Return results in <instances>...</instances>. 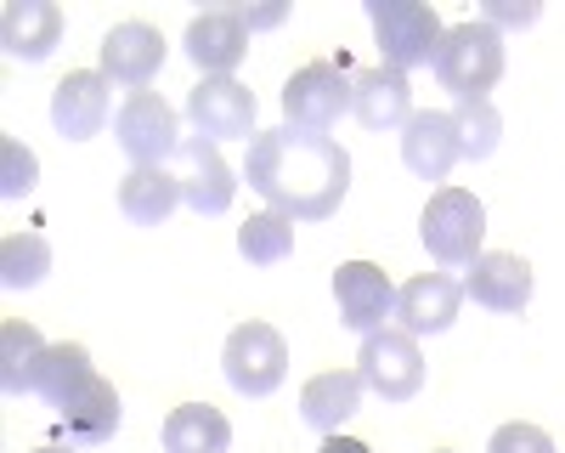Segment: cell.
I'll return each mask as SVG.
<instances>
[{
  "mask_svg": "<svg viewBox=\"0 0 565 453\" xmlns=\"http://www.w3.org/2000/svg\"><path fill=\"white\" fill-rule=\"evenodd\" d=\"M317 453H373V447H367V442H356V436H340V431H334V436H322V447H317Z\"/></svg>",
  "mask_w": 565,
  "mask_h": 453,
  "instance_id": "cell-33",
  "label": "cell"
},
{
  "mask_svg": "<svg viewBox=\"0 0 565 453\" xmlns=\"http://www.w3.org/2000/svg\"><path fill=\"white\" fill-rule=\"evenodd\" d=\"M57 420H63V431H68L74 447H103V442H114L125 408H119V391H114L103 375H90V380L68 397V408H63Z\"/></svg>",
  "mask_w": 565,
  "mask_h": 453,
  "instance_id": "cell-20",
  "label": "cell"
},
{
  "mask_svg": "<svg viewBox=\"0 0 565 453\" xmlns=\"http://www.w3.org/2000/svg\"><path fill=\"white\" fill-rule=\"evenodd\" d=\"M362 402V375L356 369H322L300 386V420L322 436H334Z\"/></svg>",
  "mask_w": 565,
  "mask_h": 453,
  "instance_id": "cell-21",
  "label": "cell"
},
{
  "mask_svg": "<svg viewBox=\"0 0 565 453\" xmlns=\"http://www.w3.org/2000/svg\"><path fill=\"white\" fill-rule=\"evenodd\" d=\"M452 130H458V154L463 159H487L503 136V119L492 103H458L452 108Z\"/></svg>",
  "mask_w": 565,
  "mask_h": 453,
  "instance_id": "cell-28",
  "label": "cell"
},
{
  "mask_svg": "<svg viewBox=\"0 0 565 453\" xmlns=\"http://www.w3.org/2000/svg\"><path fill=\"white\" fill-rule=\"evenodd\" d=\"M34 453H68V447H34Z\"/></svg>",
  "mask_w": 565,
  "mask_h": 453,
  "instance_id": "cell-34",
  "label": "cell"
},
{
  "mask_svg": "<svg viewBox=\"0 0 565 453\" xmlns=\"http://www.w3.org/2000/svg\"><path fill=\"white\" fill-rule=\"evenodd\" d=\"M175 181H181V199L193 204L199 215H221L232 199H238V181H232V165L221 159V148L210 136H181L175 148Z\"/></svg>",
  "mask_w": 565,
  "mask_h": 453,
  "instance_id": "cell-11",
  "label": "cell"
},
{
  "mask_svg": "<svg viewBox=\"0 0 565 453\" xmlns=\"http://www.w3.org/2000/svg\"><path fill=\"white\" fill-rule=\"evenodd\" d=\"M63 40V7L52 0H12L7 18H0V45L7 57H23V63H45Z\"/></svg>",
  "mask_w": 565,
  "mask_h": 453,
  "instance_id": "cell-19",
  "label": "cell"
},
{
  "mask_svg": "<svg viewBox=\"0 0 565 453\" xmlns=\"http://www.w3.org/2000/svg\"><path fill=\"white\" fill-rule=\"evenodd\" d=\"M45 346L34 324H23V317H7V329H0V386H7V397H29L34 380H40V362H45Z\"/></svg>",
  "mask_w": 565,
  "mask_h": 453,
  "instance_id": "cell-24",
  "label": "cell"
},
{
  "mask_svg": "<svg viewBox=\"0 0 565 453\" xmlns=\"http://www.w3.org/2000/svg\"><path fill=\"white\" fill-rule=\"evenodd\" d=\"M436 453H452V447H436Z\"/></svg>",
  "mask_w": 565,
  "mask_h": 453,
  "instance_id": "cell-35",
  "label": "cell"
},
{
  "mask_svg": "<svg viewBox=\"0 0 565 453\" xmlns=\"http://www.w3.org/2000/svg\"><path fill=\"white\" fill-rule=\"evenodd\" d=\"M487 23L492 29H526V23H537V0H521V7H514V0H492V7H487Z\"/></svg>",
  "mask_w": 565,
  "mask_h": 453,
  "instance_id": "cell-31",
  "label": "cell"
},
{
  "mask_svg": "<svg viewBox=\"0 0 565 453\" xmlns=\"http://www.w3.org/2000/svg\"><path fill=\"white\" fill-rule=\"evenodd\" d=\"M175 204H186V199H181L175 170H164V165L130 170V176L119 181V210H125V221H136V227H159V221H170Z\"/></svg>",
  "mask_w": 565,
  "mask_h": 453,
  "instance_id": "cell-22",
  "label": "cell"
},
{
  "mask_svg": "<svg viewBox=\"0 0 565 453\" xmlns=\"http://www.w3.org/2000/svg\"><path fill=\"white\" fill-rule=\"evenodd\" d=\"M351 114L367 125V130H396V125H407L418 108H413V85H407V74L402 69H362L356 80H351Z\"/></svg>",
  "mask_w": 565,
  "mask_h": 453,
  "instance_id": "cell-16",
  "label": "cell"
},
{
  "mask_svg": "<svg viewBox=\"0 0 565 453\" xmlns=\"http://www.w3.org/2000/svg\"><path fill=\"white\" fill-rule=\"evenodd\" d=\"M90 375H97V362H90V351H85L79 340H63V346H52V351H45L34 391H40V397H45V402H52L57 414H63V408H68V397H74V391H79Z\"/></svg>",
  "mask_w": 565,
  "mask_h": 453,
  "instance_id": "cell-25",
  "label": "cell"
},
{
  "mask_svg": "<svg viewBox=\"0 0 565 453\" xmlns=\"http://www.w3.org/2000/svg\"><path fill=\"white\" fill-rule=\"evenodd\" d=\"M289 250H295V221L289 215L260 210L238 227V255L249 266H277V261H289Z\"/></svg>",
  "mask_w": 565,
  "mask_h": 453,
  "instance_id": "cell-26",
  "label": "cell"
},
{
  "mask_svg": "<svg viewBox=\"0 0 565 453\" xmlns=\"http://www.w3.org/2000/svg\"><path fill=\"white\" fill-rule=\"evenodd\" d=\"M418 233H424V250H430L436 266L458 272V266H476L487 250V204L469 193V188H436L430 204L418 215Z\"/></svg>",
  "mask_w": 565,
  "mask_h": 453,
  "instance_id": "cell-3",
  "label": "cell"
},
{
  "mask_svg": "<svg viewBox=\"0 0 565 453\" xmlns=\"http://www.w3.org/2000/svg\"><path fill=\"white\" fill-rule=\"evenodd\" d=\"M114 136H119L130 170H148V165L175 159V148H181V119H175V108L159 97V91H130L125 108L114 114Z\"/></svg>",
  "mask_w": 565,
  "mask_h": 453,
  "instance_id": "cell-7",
  "label": "cell"
},
{
  "mask_svg": "<svg viewBox=\"0 0 565 453\" xmlns=\"http://www.w3.org/2000/svg\"><path fill=\"white\" fill-rule=\"evenodd\" d=\"M487 453H554V436L543 425H526V420H514V425H498Z\"/></svg>",
  "mask_w": 565,
  "mask_h": 453,
  "instance_id": "cell-30",
  "label": "cell"
},
{
  "mask_svg": "<svg viewBox=\"0 0 565 453\" xmlns=\"http://www.w3.org/2000/svg\"><path fill=\"white\" fill-rule=\"evenodd\" d=\"M458 306H463V289L447 278V272H418L396 289V324L418 340V335H441L458 324Z\"/></svg>",
  "mask_w": 565,
  "mask_h": 453,
  "instance_id": "cell-15",
  "label": "cell"
},
{
  "mask_svg": "<svg viewBox=\"0 0 565 453\" xmlns=\"http://www.w3.org/2000/svg\"><path fill=\"white\" fill-rule=\"evenodd\" d=\"M45 272H52V244H45L40 233H7V244H0V284L34 289Z\"/></svg>",
  "mask_w": 565,
  "mask_h": 453,
  "instance_id": "cell-27",
  "label": "cell"
},
{
  "mask_svg": "<svg viewBox=\"0 0 565 453\" xmlns=\"http://www.w3.org/2000/svg\"><path fill=\"white\" fill-rule=\"evenodd\" d=\"M430 69L458 103H492V85L503 80V34L487 18L452 23L441 34V52H436Z\"/></svg>",
  "mask_w": 565,
  "mask_h": 453,
  "instance_id": "cell-2",
  "label": "cell"
},
{
  "mask_svg": "<svg viewBox=\"0 0 565 453\" xmlns=\"http://www.w3.org/2000/svg\"><path fill=\"white\" fill-rule=\"evenodd\" d=\"M186 125H193L199 136H210V143H255V91L238 85V80H199L193 91H186Z\"/></svg>",
  "mask_w": 565,
  "mask_h": 453,
  "instance_id": "cell-9",
  "label": "cell"
},
{
  "mask_svg": "<svg viewBox=\"0 0 565 453\" xmlns=\"http://www.w3.org/2000/svg\"><path fill=\"white\" fill-rule=\"evenodd\" d=\"M238 18H244V23H249V34H255V29L282 23V18H289V7H238Z\"/></svg>",
  "mask_w": 565,
  "mask_h": 453,
  "instance_id": "cell-32",
  "label": "cell"
},
{
  "mask_svg": "<svg viewBox=\"0 0 565 453\" xmlns=\"http://www.w3.org/2000/svg\"><path fill=\"white\" fill-rule=\"evenodd\" d=\"M34 181H40V159L18 143V136H7V143H0V199H23Z\"/></svg>",
  "mask_w": 565,
  "mask_h": 453,
  "instance_id": "cell-29",
  "label": "cell"
},
{
  "mask_svg": "<svg viewBox=\"0 0 565 453\" xmlns=\"http://www.w3.org/2000/svg\"><path fill=\"white\" fill-rule=\"evenodd\" d=\"M367 18H373V40L385 52V69H424L436 63L441 52V18L424 7V0H367Z\"/></svg>",
  "mask_w": 565,
  "mask_h": 453,
  "instance_id": "cell-4",
  "label": "cell"
},
{
  "mask_svg": "<svg viewBox=\"0 0 565 453\" xmlns=\"http://www.w3.org/2000/svg\"><path fill=\"white\" fill-rule=\"evenodd\" d=\"M164 69V34L153 23H114L97 45V74L108 85H125V91H148L153 74Z\"/></svg>",
  "mask_w": 565,
  "mask_h": 453,
  "instance_id": "cell-10",
  "label": "cell"
},
{
  "mask_svg": "<svg viewBox=\"0 0 565 453\" xmlns=\"http://www.w3.org/2000/svg\"><path fill=\"white\" fill-rule=\"evenodd\" d=\"M108 80L97 69H79L68 80H57L52 91V125L57 136H68V143H85V136H97L103 119H108Z\"/></svg>",
  "mask_w": 565,
  "mask_h": 453,
  "instance_id": "cell-17",
  "label": "cell"
},
{
  "mask_svg": "<svg viewBox=\"0 0 565 453\" xmlns=\"http://www.w3.org/2000/svg\"><path fill=\"white\" fill-rule=\"evenodd\" d=\"M334 301H340V324L356 335H373L396 317V284L385 266L373 261H345L334 272Z\"/></svg>",
  "mask_w": 565,
  "mask_h": 453,
  "instance_id": "cell-12",
  "label": "cell"
},
{
  "mask_svg": "<svg viewBox=\"0 0 565 453\" xmlns=\"http://www.w3.org/2000/svg\"><path fill=\"white\" fill-rule=\"evenodd\" d=\"M186 57L204 69V80H232V69L249 57V23L238 7H215L186 23Z\"/></svg>",
  "mask_w": 565,
  "mask_h": 453,
  "instance_id": "cell-13",
  "label": "cell"
},
{
  "mask_svg": "<svg viewBox=\"0 0 565 453\" xmlns=\"http://www.w3.org/2000/svg\"><path fill=\"white\" fill-rule=\"evenodd\" d=\"M463 295L476 306H487V312H526V301H532V266L521 255H509V250H487L476 266H469Z\"/></svg>",
  "mask_w": 565,
  "mask_h": 453,
  "instance_id": "cell-18",
  "label": "cell"
},
{
  "mask_svg": "<svg viewBox=\"0 0 565 453\" xmlns=\"http://www.w3.org/2000/svg\"><path fill=\"white\" fill-rule=\"evenodd\" d=\"M249 188L289 221H328L351 193V154L334 136L271 125L249 143L244 159Z\"/></svg>",
  "mask_w": 565,
  "mask_h": 453,
  "instance_id": "cell-1",
  "label": "cell"
},
{
  "mask_svg": "<svg viewBox=\"0 0 565 453\" xmlns=\"http://www.w3.org/2000/svg\"><path fill=\"white\" fill-rule=\"evenodd\" d=\"M232 447V420L210 402H181L164 420V453H226Z\"/></svg>",
  "mask_w": 565,
  "mask_h": 453,
  "instance_id": "cell-23",
  "label": "cell"
},
{
  "mask_svg": "<svg viewBox=\"0 0 565 453\" xmlns=\"http://www.w3.org/2000/svg\"><path fill=\"white\" fill-rule=\"evenodd\" d=\"M221 369L238 397H271L282 375H289V340L271 324H238L221 346Z\"/></svg>",
  "mask_w": 565,
  "mask_h": 453,
  "instance_id": "cell-5",
  "label": "cell"
},
{
  "mask_svg": "<svg viewBox=\"0 0 565 453\" xmlns=\"http://www.w3.org/2000/svg\"><path fill=\"white\" fill-rule=\"evenodd\" d=\"M356 375H362V391L385 397V402H407L424 391V351L407 329H373L362 335Z\"/></svg>",
  "mask_w": 565,
  "mask_h": 453,
  "instance_id": "cell-6",
  "label": "cell"
},
{
  "mask_svg": "<svg viewBox=\"0 0 565 453\" xmlns=\"http://www.w3.org/2000/svg\"><path fill=\"white\" fill-rule=\"evenodd\" d=\"M340 114H351V80L340 63H306L289 74V85H282V125L328 136L340 125Z\"/></svg>",
  "mask_w": 565,
  "mask_h": 453,
  "instance_id": "cell-8",
  "label": "cell"
},
{
  "mask_svg": "<svg viewBox=\"0 0 565 453\" xmlns=\"http://www.w3.org/2000/svg\"><path fill=\"white\" fill-rule=\"evenodd\" d=\"M458 159H463V154H458L452 114H441V108H418V114L402 125V165H407L418 181H447Z\"/></svg>",
  "mask_w": 565,
  "mask_h": 453,
  "instance_id": "cell-14",
  "label": "cell"
}]
</instances>
